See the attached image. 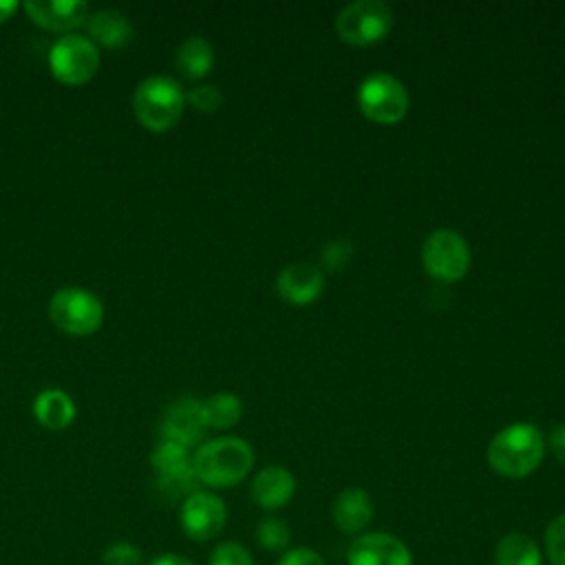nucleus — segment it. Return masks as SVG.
I'll return each mask as SVG.
<instances>
[{
    "label": "nucleus",
    "mask_w": 565,
    "mask_h": 565,
    "mask_svg": "<svg viewBox=\"0 0 565 565\" xmlns=\"http://www.w3.org/2000/svg\"><path fill=\"white\" fill-rule=\"evenodd\" d=\"M207 565H254V561L241 543L223 541L212 550Z\"/></svg>",
    "instance_id": "nucleus-26"
},
{
    "label": "nucleus",
    "mask_w": 565,
    "mask_h": 565,
    "mask_svg": "<svg viewBox=\"0 0 565 565\" xmlns=\"http://www.w3.org/2000/svg\"><path fill=\"white\" fill-rule=\"evenodd\" d=\"M280 298L289 305H311L324 291V276L318 267L307 263L285 265L276 278Z\"/></svg>",
    "instance_id": "nucleus-12"
},
{
    "label": "nucleus",
    "mask_w": 565,
    "mask_h": 565,
    "mask_svg": "<svg viewBox=\"0 0 565 565\" xmlns=\"http://www.w3.org/2000/svg\"><path fill=\"white\" fill-rule=\"evenodd\" d=\"M393 29V11L382 0H353L340 9L335 33L353 46H369L388 35Z\"/></svg>",
    "instance_id": "nucleus-5"
},
{
    "label": "nucleus",
    "mask_w": 565,
    "mask_h": 565,
    "mask_svg": "<svg viewBox=\"0 0 565 565\" xmlns=\"http://www.w3.org/2000/svg\"><path fill=\"white\" fill-rule=\"evenodd\" d=\"M26 15L49 31H71L88 20V4L84 0H29Z\"/></svg>",
    "instance_id": "nucleus-13"
},
{
    "label": "nucleus",
    "mask_w": 565,
    "mask_h": 565,
    "mask_svg": "<svg viewBox=\"0 0 565 565\" xmlns=\"http://www.w3.org/2000/svg\"><path fill=\"white\" fill-rule=\"evenodd\" d=\"M360 113L375 124H397L408 110V93L404 84L391 73H371L366 75L355 93Z\"/></svg>",
    "instance_id": "nucleus-4"
},
{
    "label": "nucleus",
    "mask_w": 565,
    "mask_h": 565,
    "mask_svg": "<svg viewBox=\"0 0 565 565\" xmlns=\"http://www.w3.org/2000/svg\"><path fill=\"white\" fill-rule=\"evenodd\" d=\"M99 68L97 46L79 33L60 35L49 51V71L51 75L66 86H82Z\"/></svg>",
    "instance_id": "nucleus-7"
},
{
    "label": "nucleus",
    "mask_w": 565,
    "mask_h": 565,
    "mask_svg": "<svg viewBox=\"0 0 565 565\" xmlns=\"http://www.w3.org/2000/svg\"><path fill=\"white\" fill-rule=\"evenodd\" d=\"M550 448L561 463H565V424H558L550 433Z\"/></svg>",
    "instance_id": "nucleus-29"
},
{
    "label": "nucleus",
    "mask_w": 565,
    "mask_h": 565,
    "mask_svg": "<svg viewBox=\"0 0 565 565\" xmlns=\"http://www.w3.org/2000/svg\"><path fill=\"white\" fill-rule=\"evenodd\" d=\"M278 565H327V563L318 552H313L309 547H296V550L285 552L280 556Z\"/></svg>",
    "instance_id": "nucleus-28"
},
{
    "label": "nucleus",
    "mask_w": 565,
    "mask_h": 565,
    "mask_svg": "<svg viewBox=\"0 0 565 565\" xmlns=\"http://www.w3.org/2000/svg\"><path fill=\"white\" fill-rule=\"evenodd\" d=\"M99 563L102 565H141L143 563V552L132 541L119 539V541H113L110 545H106L102 550Z\"/></svg>",
    "instance_id": "nucleus-22"
},
{
    "label": "nucleus",
    "mask_w": 565,
    "mask_h": 565,
    "mask_svg": "<svg viewBox=\"0 0 565 565\" xmlns=\"http://www.w3.org/2000/svg\"><path fill=\"white\" fill-rule=\"evenodd\" d=\"M497 565H541L539 545L527 534L512 532L497 545Z\"/></svg>",
    "instance_id": "nucleus-19"
},
{
    "label": "nucleus",
    "mask_w": 565,
    "mask_h": 565,
    "mask_svg": "<svg viewBox=\"0 0 565 565\" xmlns=\"http://www.w3.org/2000/svg\"><path fill=\"white\" fill-rule=\"evenodd\" d=\"M227 510L221 497L210 490H196L179 505V523L192 541H210L225 527Z\"/></svg>",
    "instance_id": "nucleus-9"
},
{
    "label": "nucleus",
    "mask_w": 565,
    "mask_h": 565,
    "mask_svg": "<svg viewBox=\"0 0 565 565\" xmlns=\"http://www.w3.org/2000/svg\"><path fill=\"white\" fill-rule=\"evenodd\" d=\"M185 93L179 82L166 75H150L141 79L132 95V110L137 121L152 130L163 132L170 130L183 115Z\"/></svg>",
    "instance_id": "nucleus-3"
},
{
    "label": "nucleus",
    "mask_w": 565,
    "mask_h": 565,
    "mask_svg": "<svg viewBox=\"0 0 565 565\" xmlns=\"http://www.w3.org/2000/svg\"><path fill=\"white\" fill-rule=\"evenodd\" d=\"M371 516H373V503L366 490L347 488L338 494L333 503V521L342 532L355 534L364 530L371 523Z\"/></svg>",
    "instance_id": "nucleus-16"
},
{
    "label": "nucleus",
    "mask_w": 565,
    "mask_h": 565,
    "mask_svg": "<svg viewBox=\"0 0 565 565\" xmlns=\"http://www.w3.org/2000/svg\"><path fill=\"white\" fill-rule=\"evenodd\" d=\"M254 466V450L241 437H216L196 446L192 468L199 483L230 488L247 477Z\"/></svg>",
    "instance_id": "nucleus-2"
},
{
    "label": "nucleus",
    "mask_w": 565,
    "mask_h": 565,
    "mask_svg": "<svg viewBox=\"0 0 565 565\" xmlns=\"http://www.w3.org/2000/svg\"><path fill=\"white\" fill-rule=\"evenodd\" d=\"M545 455V439L530 422H514L501 428L488 446V463L494 472L521 479L534 472Z\"/></svg>",
    "instance_id": "nucleus-1"
},
{
    "label": "nucleus",
    "mask_w": 565,
    "mask_h": 565,
    "mask_svg": "<svg viewBox=\"0 0 565 565\" xmlns=\"http://www.w3.org/2000/svg\"><path fill=\"white\" fill-rule=\"evenodd\" d=\"M256 539L265 550L280 552L289 545V527L282 519H263L256 527Z\"/></svg>",
    "instance_id": "nucleus-23"
},
{
    "label": "nucleus",
    "mask_w": 565,
    "mask_h": 565,
    "mask_svg": "<svg viewBox=\"0 0 565 565\" xmlns=\"http://www.w3.org/2000/svg\"><path fill=\"white\" fill-rule=\"evenodd\" d=\"M190 461H192V457H190V450H188V448H183V446H179V444H174V441H166V439H161V441L154 446L152 455H150V466H152L154 475L172 472V470H177V468L188 466Z\"/></svg>",
    "instance_id": "nucleus-21"
},
{
    "label": "nucleus",
    "mask_w": 565,
    "mask_h": 565,
    "mask_svg": "<svg viewBox=\"0 0 565 565\" xmlns=\"http://www.w3.org/2000/svg\"><path fill=\"white\" fill-rule=\"evenodd\" d=\"M148 565H194L188 556L183 554H177V552H163V554H157L148 561Z\"/></svg>",
    "instance_id": "nucleus-30"
},
{
    "label": "nucleus",
    "mask_w": 565,
    "mask_h": 565,
    "mask_svg": "<svg viewBox=\"0 0 565 565\" xmlns=\"http://www.w3.org/2000/svg\"><path fill=\"white\" fill-rule=\"evenodd\" d=\"M51 322L68 335H90L102 327V300L82 287H64L49 300Z\"/></svg>",
    "instance_id": "nucleus-6"
},
{
    "label": "nucleus",
    "mask_w": 565,
    "mask_h": 565,
    "mask_svg": "<svg viewBox=\"0 0 565 565\" xmlns=\"http://www.w3.org/2000/svg\"><path fill=\"white\" fill-rule=\"evenodd\" d=\"M349 565H411L408 547L384 532L362 534L349 545Z\"/></svg>",
    "instance_id": "nucleus-11"
},
{
    "label": "nucleus",
    "mask_w": 565,
    "mask_h": 565,
    "mask_svg": "<svg viewBox=\"0 0 565 565\" xmlns=\"http://www.w3.org/2000/svg\"><path fill=\"white\" fill-rule=\"evenodd\" d=\"M203 419L207 428H230L243 415V404L232 393H216L201 402Z\"/></svg>",
    "instance_id": "nucleus-20"
},
{
    "label": "nucleus",
    "mask_w": 565,
    "mask_h": 565,
    "mask_svg": "<svg viewBox=\"0 0 565 565\" xmlns=\"http://www.w3.org/2000/svg\"><path fill=\"white\" fill-rule=\"evenodd\" d=\"M205 419L201 411V402L194 397H181L166 406L161 417V439L174 441L183 448L201 446V439L205 435Z\"/></svg>",
    "instance_id": "nucleus-10"
},
{
    "label": "nucleus",
    "mask_w": 565,
    "mask_h": 565,
    "mask_svg": "<svg viewBox=\"0 0 565 565\" xmlns=\"http://www.w3.org/2000/svg\"><path fill=\"white\" fill-rule=\"evenodd\" d=\"M545 550L552 565H565V514L556 516L545 530Z\"/></svg>",
    "instance_id": "nucleus-27"
},
{
    "label": "nucleus",
    "mask_w": 565,
    "mask_h": 565,
    "mask_svg": "<svg viewBox=\"0 0 565 565\" xmlns=\"http://www.w3.org/2000/svg\"><path fill=\"white\" fill-rule=\"evenodd\" d=\"M88 26V40L97 46L106 49H121L132 40V24L130 20L117 11V9H102L97 13H90L86 20Z\"/></svg>",
    "instance_id": "nucleus-15"
},
{
    "label": "nucleus",
    "mask_w": 565,
    "mask_h": 565,
    "mask_svg": "<svg viewBox=\"0 0 565 565\" xmlns=\"http://www.w3.org/2000/svg\"><path fill=\"white\" fill-rule=\"evenodd\" d=\"M351 258H353V245L347 238H335V241L327 243L320 252V265L329 271H338V269L347 267Z\"/></svg>",
    "instance_id": "nucleus-25"
},
{
    "label": "nucleus",
    "mask_w": 565,
    "mask_h": 565,
    "mask_svg": "<svg viewBox=\"0 0 565 565\" xmlns=\"http://www.w3.org/2000/svg\"><path fill=\"white\" fill-rule=\"evenodd\" d=\"M35 419L49 430H64L75 419V404L71 395L60 388H44L33 399Z\"/></svg>",
    "instance_id": "nucleus-17"
},
{
    "label": "nucleus",
    "mask_w": 565,
    "mask_h": 565,
    "mask_svg": "<svg viewBox=\"0 0 565 565\" xmlns=\"http://www.w3.org/2000/svg\"><path fill=\"white\" fill-rule=\"evenodd\" d=\"M294 490H296V479L287 468L267 466L254 477L249 494L260 508L278 510L294 497Z\"/></svg>",
    "instance_id": "nucleus-14"
},
{
    "label": "nucleus",
    "mask_w": 565,
    "mask_h": 565,
    "mask_svg": "<svg viewBox=\"0 0 565 565\" xmlns=\"http://www.w3.org/2000/svg\"><path fill=\"white\" fill-rule=\"evenodd\" d=\"M424 269L444 282H457L466 276L470 267V249L463 236L455 230H435L426 236L422 245Z\"/></svg>",
    "instance_id": "nucleus-8"
},
{
    "label": "nucleus",
    "mask_w": 565,
    "mask_h": 565,
    "mask_svg": "<svg viewBox=\"0 0 565 565\" xmlns=\"http://www.w3.org/2000/svg\"><path fill=\"white\" fill-rule=\"evenodd\" d=\"M15 9H18V2H13V0H0V24L7 22V20L15 13Z\"/></svg>",
    "instance_id": "nucleus-31"
},
{
    "label": "nucleus",
    "mask_w": 565,
    "mask_h": 565,
    "mask_svg": "<svg viewBox=\"0 0 565 565\" xmlns=\"http://www.w3.org/2000/svg\"><path fill=\"white\" fill-rule=\"evenodd\" d=\"M185 102L201 113H214L223 106V93L214 84H199L185 93Z\"/></svg>",
    "instance_id": "nucleus-24"
},
{
    "label": "nucleus",
    "mask_w": 565,
    "mask_h": 565,
    "mask_svg": "<svg viewBox=\"0 0 565 565\" xmlns=\"http://www.w3.org/2000/svg\"><path fill=\"white\" fill-rule=\"evenodd\" d=\"M174 62L185 77L199 79L210 73L214 64V49L203 35H190L179 44Z\"/></svg>",
    "instance_id": "nucleus-18"
}]
</instances>
